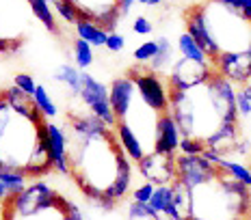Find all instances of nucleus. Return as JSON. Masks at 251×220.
Here are the masks:
<instances>
[{"mask_svg": "<svg viewBox=\"0 0 251 220\" xmlns=\"http://www.w3.org/2000/svg\"><path fill=\"white\" fill-rule=\"evenodd\" d=\"M54 80L63 85L72 95H80L82 88V71L78 69L76 65H70V63H63V65L56 67L54 71Z\"/></svg>", "mask_w": 251, "mask_h": 220, "instance_id": "15", "label": "nucleus"}, {"mask_svg": "<svg viewBox=\"0 0 251 220\" xmlns=\"http://www.w3.org/2000/svg\"><path fill=\"white\" fill-rule=\"evenodd\" d=\"M72 54H74V63L80 71H85L87 67H91L93 59H96V56H93V45H89L87 41L78 39V37L74 39V52H72Z\"/></svg>", "mask_w": 251, "mask_h": 220, "instance_id": "22", "label": "nucleus"}, {"mask_svg": "<svg viewBox=\"0 0 251 220\" xmlns=\"http://www.w3.org/2000/svg\"><path fill=\"white\" fill-rule=\"evenodd\" d=\"M137 2L145 4V7H156V4H160V2H163V0H137Z\"/></svg>", "mask_w": 251, "mask_h": 220, "instance_id": "33", "label": "nucleus"}, {"mask_svg": "<svg viewBox=\"0 0 251 220\" xmlns=\"http://www.w3.org/2000/svg\"><path fill=\"white\" fill-rule=\"evenodd\" d=\"M78 97L85 102L89 112L96 114L98 119H102L111 130L117 128L119 119L111 108V91H108L106 85H102L100 80H96L91 73L82 71V88H80V95Z\"/></svg>", "mask_w": 251, "mask_h": 220, "instance_id": "2", "label": "nucleus"}, {"mask_svg": "<svg viewBox=\"0 0 251 220\" xmlns=\"http://www.w3.org/2000/svg\"><path fill=\"white\" fill-rule=\"evenodd\" d=\"M180 140H182V132H180V128H177L176 119L171 117V112L160 114L158 125H156L154 151L156 154L176 155V151H180Z\"/></svg>", "mask_w": 251, "mask_h": 220, "instance_id": "9", "label": "nucleus"}, {"mask_svg": "<svg viewBox=\"0 0 251 220\" xmlns=\"http://www.w3.org/2000/svg\"><path fill=\"white\" fill-rule=\"evenodd\" d=\"M115 136H117V140H119V145H122V149H124V154L128 155L132 162H139L145 158V145H143V140L137 136V132H134L132 128H130L126 121H119L117 123V128H115Z\"/></svg>", "mask_w": 251, "mask_h": 220, "instance_id": "12", "label": "nucleus"}, {"mask_svg": "<svg viewBox=\"0 0 251 220\" xmlns=\"http://www.w3.org/2000/svg\"><path fill=\"white\" fill-rule=\"evenodd\" d=\"M130 158H124L122 160V169H119V175L115 177V181L111 186L104 190V195L108 198H113L115 203H119L122 198L128 197L130 192V186H132V164H130Z\"/></svg>", "mask_w": 251, "mask_h": 220, "instance_id": "13", "label": "nucleus"}, {"mask_svg": "<svg viewBox=\"0 0 251 220\" xmlns=\"http://www.w3.org/2000/svg\"><path fill=\"white\" fill-rule=\"evenodd\" d=\"M126 48V39L119 33H111L108 35V41H106V50L108 52H122Z\"/></svg>", "mask_w": 251, "mask_h": 220, "instance_id": "31", "label": "nucleus"}, {"mask_svg": "<svg viewBox=\"0 0 251 220\" xmlns=\"http://www.w3.org/2000/svg\"><path fill=\"white\" fill-rule=\"evenodd\" d=\"M74 28H76L78 39L87 41V44L93 45V48H106L108 33L102 28V26H98L96 22H91V20H78V24Z\"/></svg>", "mask_w": 251, "mask_h": 220, "instance_id": "14", "label": "nucleus"}, {"mask_svg": "<svg viewBox=\"0 0 251 220\" xmlns=\"http://www.w3.org/2000/svg\"><path fill=\"white\" fill-rule=\"evenodd\" d=\"M54 2H56V0H54Z\"/></svg>", "mask_w": 251, "mask_h": 220, "instance_id": "37", "label": "nucleus"}, {"mask_svg": "<svg viewBox=\"0 0 251 220\" xmlns=\"http://www.w3.org/2000/svg\"><path fill=\"white\" fill-rule=\"evenodd\" d=\"M134 2H137V0H119V13H122V18H126V15L130 13Z\"/></svg>", "mask_w": 251, "mask_h": 220, "instance_id": "32", "label": "nucleus"}, {"mask_svg": "<svg viewBox=\"0 0 251 220\" xmlns=\"http://www.w3.org/2000/svg\"><path fill=\"white\" fill-rule=\"evenodd\" d=\"M217 166H219V169H221L223 173H227L229 177H234V179L243 181L245 186H249V188H251V169H249V166L240 164V162H236V160L223 158V155H221V158H219Z\"/></svg>", "mask_w": 251, "mask_h": 220, "instance_id": "19", "label": "nucleus"}, {"mask_svg": "<svg viewBox=\"0 0 251 220\" xmlns=\"http://www.w3.org/2000/svg\"><path fill=\"white\" fill-rule=\"evenodd\" d=\"M128 220H165V216H160L158 212H154L150 205L132 201L128 207Z\"/></svg>", "mask_w": 251, "mask_h": 220, "instance_id": "23", "label": "nucleus"}, {"mask_svg": "<svg viewBox=\"0 0 251 220\" xmlns=\"http://www.w3.org/2000/svg\"><path fill=\"white\" fill-rule=\"evenodd\" d=\"M236 106H238V114H240V117H249V114H251V97L245 95L243 88L236 91Z\"/></svg>", "mask_w": 251, "mask_h": 220, "instance_id": "30", "label": "nucleus"}, {"mask_svg": "<svg viewBox=\"0 0 251 220\" xmlns=\"http://www.w3.org/2000/svg\"><path fill=\"white\" fill-rule=\"evenodd\" d=\"M26 179H28V177H26L24 173L15 171V169H2L0 171V183L9 190V197L20 195L22 190H26Z\"/></svg>", "mask_w": 251, "mask_h": 220, "instance_id": "20", "label": "nucleus"}, {"mask_svg": "<svg viewBox=\"0 0 251 220\" xmlns=\"http://www.w3.org/2000/svg\"><path fill=\"white\" fill-rule=\"evenodd\" d=\"M108 91H111V108L113 112L117 114L119 121H124L126 117H128L130 108H132L134 99H137V85H134L132 78L128 76H122V78H115L111 82V87H108Z\"/></svg>", "mask_w": 251, "mask_h": 220, "instance_id": "8", "label": "nucleus"}, {"mask_svg": "<svg viewBox=\"0 0 251 220\" xmlns=\"http://www.w3.org/2000/svg\"><path fill=\"white\" fill-rule=\"evenodd\" d=\"M156 41H158V52H156V56L151 59V63L148 67L154 73L171 71V67L176 65V61H174V54H176L174 45H171V41L167 39V37H158Z\"/></svg>", "mask_w": 251, "mask_h": 220, "instance_id": "16", "label": "nucleus"}, {"mask_svg": "<svg viewBox=\"0 0 251 220\" xmlns=\"http://www.w3.org/2000/svg\"><path fill=\"white\" fill-rule=\"evenodd\" d=\"M206 149H208L206 143H203V140H200V138L182 136V140H180V151H182V155H201Z\"/></svg>", "mask_w": 251, "mask_h": 220, "instance_id": "26", "label": "nucleus"}, {"mask_svg": "<svg viewBox=\"0 0 251 220\" xmlns=\"http://www.w3.org/2000/svg\"><path fill=\"white\" fill-rule=\"evenodd\" d=\"M177 52H180L184 59H193V61H200V63H210V59L206 56V52L201 50V45L197 44L186 30L177 37Z\"/></svg>", "mask_w": 251, "mask_h": 220, "instance_id": "17", "label": "nucleus"}, {"mask_svg": "<svg viewBox=\"0 0 251 220\" xmlns=\"http://www.w3.org/2000/svg\"><path fill=\"white\" fill-rule=\"evenodd\" d=\"M214 71L226 76L234 85H247L251 82V50L245 52H223L212 63Z\"/></svg>", "mask_w": 251, "mask_h": 220, "instance_id": "6", "label": "nucleus"}, {"mask_svg": "<svg viewBox=\"0 0 251 220\" xmlns=\"http://www.w3.org/2000/svg\"><path fill=\"white\" fill-rule=\"evenodd\" d=\"M154 192H156V186H154V183L145 181V183H141V186H137V188L132 190V201H134V203H143V205H150V201H151V197H154Z\"/></svg>", "mask_w": 251, "mask_h": 220, "instance_id": "27", "label": "nucleus"}, {"mask_svg": "<svg viewBox=\"0 0 251 220\" xmlns=\"http://www.w3.org/2000/svg\"><path fill=\"white\" fill-rule=\"evenodd\" d=\"M240 145V128L238 123H226L214 132L210 138L206 140V147L212 151H217L219 155H234L236 147Z\"/></svg>", "mask_w": 251, "mask_h": 220, "instance_id": "11", "label": "nucleus"}, {"mask_svg": "<svg viewBox=\"0 0 251 220\" xmlns=\"http://www.w3.org/2000/svg\"><path fill=\"white\" fill-rule=\"evenodd\" d=\"M7 198H9V190L2 186V183H0V201L4 203V201H7Z\"/></svg>", "mask_w": 251, "mask_h": 220, "instance_id": "34", "label": "nucleus"}, {"mask_svg": "<svg viewBox=\"0 0 251 220\" xmlns=\"http://www.w3.org/2000/svg\"><path fill=\"white\" fill-rule=\"evenodd\" d=\"M221 169L208 162L203 155H176V175L177 181H182L191 190L203 186L219 177Z\"/></svg>", "mask_w": 251, "mask_h": 220, "instance_id": "4", "label": "nucleus"}, {"mask_svg": "<svg viewBox=\"0 0 251 220\" xmlns=\"http://www.w3.org/2000/svg\"><path fill=\"white\" fill-rule=\"evenodd\" d=\"M46 2H54V0H46Z\"/></svg>", "mask_w": 251, "mask_h": 220, "instance_id": "35", "label": "nucleus"}, {"mask_svg": "<svg viewBox=\"0 0 251 220\" xmlns=\"http://www.w3.org/2000/svg\"><path fill=\"white\" fill-rule=\"evenodd\" d=\"M132 33L139 35V37H148V35L154 33V24H151L145 15H137L132 22Z\"/></svg>", "mask_w": 251, "mask_h": 220, "instance_id": "29", "label": "nucleus"}, {"mask_svg": "<svg viewBox=\"0 0 251 220\" xmlns=\"http://www.w3.org/2000/svg\"><path fill=\"white\" fill-rule=\"evenodd\" d=\"M108 132H113L102 119H98L96 114H78V117L70 119V138L72 140H91V138H100L106 136Z\"/></svg>", "mask_w": 251, "mask_h": 220, "instance_id": "10", "label": "nucleus"}, {"mask_svg": "<svg viewBox=\"0 0 251 220\" xmlns=\"http://www.w3.org/2000/svg\"><path fill=\"white\" fill-rule=\"evenodd\" d=\"M35 104H37V108H39V112L44 114L46 119H54L56 114H59V108H56V104H54V99L50 97V93H48V88H46L44 85H37V91H35Z\"/></svg>", "mask_w": 251, "mask_h": 220, "instance_id": "21", "label": "nucleus"}, {"mask_svg": "<svg viewBox=\"0 0 251 220\" xmlns=\"http://www.w3.org/2000/svg\"><path fill=\"white\" fill-rule=\"evenodd\" d=\"M139 173L154 186H171L177 175H176V155L167 154H156L151 151L143 160L139 162Z\"/></svg>", "mask_w": 251, "mask_h": 220, "instance_id": "5", "label": "nucleus"}, {"mask_svg": "<svg viewBox=\"0 0 251 220\" xmlns=\"http://www.w3.org/2000/svg\"><path fill=\"white\" fill-rule=\"evenodd\" d=\"M54 11H56V15H59L63 22H67V24H74L76 26L78 20H80V13H78V9L70 2V0H56V2H54Z\"/></svg>", "mask_w": 251, "mask_h": 220, "instance_id": "25", "label": "nucleus"}, {"mask_svg": "<svg viewBox=\"0 0 251 220\" xmlns=\"http://www.w3.org/2000/svg\"><path fill=\"white\" fill-rule=\"evenodd\" d=\"M156 52H158V41H156V39H148V41H143V44H141L139 48L132 52V59L137 63H141V65H148V63H151V59L156 56Z\"/></svg>", "mask_w": 251, "mask_h": 220, "instance_id": "24", "label": "nucleus"}, {"mask_svg": "<svg viewBox=\"0 0 251 220\" xmlns=\"http://www.w3.org/2000/svg\"><path fill=\"white\" fill-rule=\"evenodd\" d=\"M28 4H30V9H33V15L37 18V22L44 24L46 30L56 35L59 26H56V15L50 9V2H46V0H28Z\"/></svg>", "mask_w": 251, "mask_h": 220, "instance_id": "18", "label": "nucleus"}, {"mask_svg": "<svg viewBox=\"0 0 251 220\" xmlns=\"http://www.w3.org/2000/svg\"><path fill=\"white\" fill-rule=\"evenodd\" d=\"M212 73H214L212 63H200L182 56L171 67L169 76H167V85H169V91H188V88L206 85L212 78Z\"/></svg>", "mask_w": 251, "mask_h": 220, "instance_id": "3", "label": "nucleus"}, {"mask_svg": "<svg viewBox=\"0 0 251 220\" xmlns=\"http://www.w3.org/2000/svg\"><path fill=\"white\" fill-rule=\"evenodd\" d=\"M48 145L52 155V171L61 175H72L70 166V136L56 123H48Z\"/></svg>", "mask_w": 251, "mask_h": 220, "instance_id": "7", "label": "nucleus"}, {"mask_svg": "<svg viewBox=\"0 0 251 220\" xmlns=\"http://www.w3.org/2000/svg\"><path fill=\"white\" fill-rule=\"evenodd\" d=\"M128 78H132L137 85L139 99L148 108H151L156 114L169 112V85H165L160 73H154L150 67L134 65L128 71Z\"/></svg>", "mask_w": 251, "mask_h": 220, "instance_id": "1", "label": "nucleus"}, {"mask_svg": "<svg viewBox=\"0 0 251 220\" xmlns=\"http://www.w3.org/2000/svg\"><path fill=\"white\" fill-rule=\"evenodd\" d=\"M247 220H251V214H249V216H247Z\"/></svg>", "mask_w": 251, "mask_h": 220, "instance_id": "36", "label": "nucleus"}, {"mask_svg": "<svg viewBox=\"0 0 251 220\" xmlns=\"http://www.w3.org/2000/svg\"><path fill=\"white\" fill-rule=\"evenodd\" d=\"M13 85L30 97H33L35 91H37V82H35V78L30 76V73H18V76L13 78Z\"/></svg>", "mask_w": 251, "mask_h": 220, "instance_id": "28", "label": "nucleus"}]
</instances>
